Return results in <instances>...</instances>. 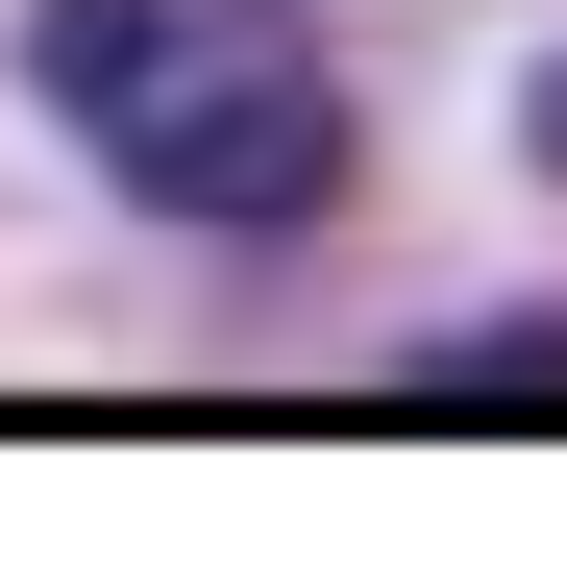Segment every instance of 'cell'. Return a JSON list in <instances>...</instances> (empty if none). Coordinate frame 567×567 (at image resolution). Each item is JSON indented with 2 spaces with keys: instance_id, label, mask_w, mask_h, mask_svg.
Segmentation results:
<instances>
[{
  "instance_id": "cell-1",
  "label": "cell",
  "mask_w": 567,
  "mask_h": 567,
  "mask_svg": "<svg viewBox=\"0 0 567 567\" xmlns=\"http://www.w3.org/2000/svg\"><path fill=\"white\" fill-rule=\"evenodd\" d=\"M25 100L100 148V198L198 223V247H271V223L346 198V50L297 0H50Z\"/></svg>"
},
{
  "instance_id": "cell-2",
  "label": "cell",
  "mask_w": 567,
  "mask_h": 567,
  "mask_svg": "<svg viewBox=\"0 0 567 567\" xmlns=\"http://www.w3.org/2000/svg\"><path fill=\"white\" fill-rule=\"evenodd\" d=\"M420 420H567V321H543V346H444Z\"/></svg>"
}]
</instances>
